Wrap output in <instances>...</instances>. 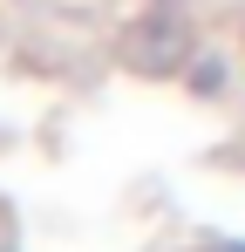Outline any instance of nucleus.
Segmentation results:
<instances>
[{
    "label": "nucleus",
    "instance_id": "1",
    "mask_svg": "<svg viewBox=\"0 0 245 252\" xmlns=\"http://www.w3.org/2000/svg\"><path fill=\"white\" fill-rule=\"evenodd\" d=\"M184 48H191V34H184V21H177V14H150L143 28H129V62H136V68H150V75L177 68V62H184Z\"/></svg>",
    "mask_w": 245,
    "mask_h": 252
}]
</instances>
